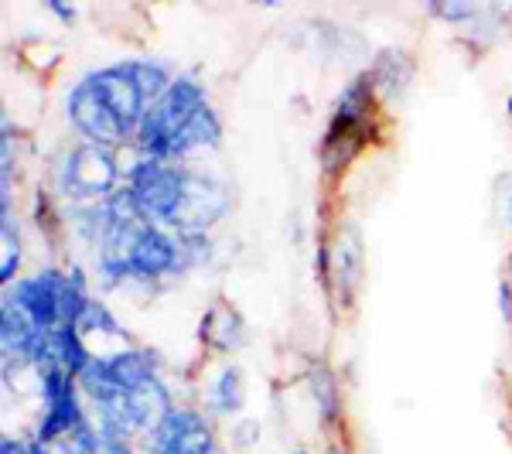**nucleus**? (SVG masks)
Instances as JSON below:
<instances>
[{
    "label": "nucleus",
    "instance_id": "nucleus-1",
    "mask_svg": "<svg viewBox=\"0 0 512 454\" xmlns=\"http://www.w3.org/2000/svg\"><path fill=\"white\" fill-rule=\"evenodd\" d=\"M202 106H205L202 82H195L192 76H178L171 82L168 93L147 110V117L140 120V127H137L134 140H137L140 151H144V158L168 161L175 137L188 127V120H192Z\"/></svg>",
    "mask_w": 512,
    "mask_h": 454
},
{
    "label": "nucleus",
    "instance_id": "nucleus-2",
    "mask_svg": "<svg viewBox=\"0 0 512 454\" xmlns=\"http://www.w3.org/2000/svg\"><path fill=\"white\" fill-rule=\"evenodd\" d=\"M120 164H117V147L106 144H86L72 147L62 154L59 168H55V181H59V192L72 202H89L93 198H110L117 192Z\"/></svg>",
    "mask_w": 512,
    "mask_h": 454
},
{
    "label": "nucleus",
    "instance_id": "nucleus-3",
    "mask_svg": "<svg viewBox=\"0 0 512 454\" xmlns=\"http://www.w3.org/2000/svg\"><path fill=\"white\" fill-rule=\"evenodd\" d=\"M127 185L134 188L147 219H158L164 226H171V219H175L181 209V198H185V168L168 164V161L140 158L134 168H130Z\"/></svg>",
    "mask_w": 512,
    "mask_h": 454
},
{
    "label": "nucleus",
    "instance_id": "nucleus-4",
    "mask_svg": "<svg viewBox=\"0 0 512 454\" xmlns=\"http://www.w3.org/2000/svg\"><path fill=\"white\" fill-rule=\"evenodd\" d=\"M65 113H69L72 127H76L86 140H93V144L117 147L127 137H134L127 127H123V120L113 113V106L106 103L103 93H99L96 82L89 76H82L76 86H72L69 99H65Z\"/></svg>",
    "mask_w": 512,
    "mask_h": 454
},
{
    "label": "nucleus",
    "instance_id": "nucleus-5",
    "mask_svg": "<svg viewBox=\"0 0 512 454\" xmlns=\"http://www.w3.org/2000/svg\"><path fill=\"white\" fill-rule=\"evenodd\" d=\"M62 287L65 274L62 270H41L35 277H24L14 284V291L7 294V301L18 304L24 318L38 328V332H55L62 325Z\"/></svg>",
    "mask_w": 512,
    "mask_h": 454
},
{
    "label": "nucleus",
    "instance_id": "nucleus-6",
    "mask_svg": "<svg viewBox=\"0 0 512 454\" xmlns=\"http://www.w3.org/2000/svg\"><path fill=\"white\" fill-rule=\"evenodd\" d=\"M229 209V192L212 175L185 168V198L171 226L178 233H205L212 222H219Z\"/></svg>",
    "mask_w": 512,
    "mask_h": 454
},
{
    "label": "nucleus",
    "instance_id": "nucleus-7",
    "mask_svg": "<svg viewBox=\"0 0 512 454\" xmlns=\"http://www.w3.org/2000/svg\"><path fill=\"white\" fill-rule=\"evenodd\" d=\"M89 79L96 82V89L103 93V99L113 106V113H117V117L123 120V127H127L130 134L137 137V127H140V120L147 117L151 103H147L144 93H140L134 72H130V62L96 69V72H89Z\"/></svg>",
    "mask_w": 512,
    "mask_h": 454
},
{
    "label": "nucleus",
    "instance_id": "nucleus-8",
    "mask_svg": "<svg viewBox=\"0 0 512 454\" xmlns=\"http://www.w3.org/2000/svg\"><path fill=\"white\" fill-rule=\"evenodd\" d=\"M181 263V246L175 236H168L161 226L147 222L140 229L134 250H130V277H140V280H154V277H164V274H175Z\"/></svg>",
    "mask_w": 512,
    "mask_h": 454
},
{
    "label": "nucleus",
    "instance_id": "nucleus-9",
    "mask_svg": "<svg viewBox=\"0 0 512 454\" xmlns=\"http://www.w3.org/2000/svg\"><path fill=\"white\" fill-rule=\"evenodd\" d=\"M362 270H366V257H362V236L355 226H345L332 246V280L335 294L345 308L355 304V291L362 284Z\"/></svg>",
    "mask_w": 512,
    "mask_h": 454
},
{
    "label": "nucleus",
    "instance_id": "nucleus-10",
    "mask_svg": "<svg viewBox=\"0 0 512 454\" xmlns=\"http://www.w3.org/2000/svg\"><path fill=\"white\" fill-rule=\"evenodd\" d=\"M106 366H110L113 379H117L120 393H134L140 386H147L151 379H158V352L151 349H123L106 356Z\"/></svg>",
    "mask_w": 512,
    "mask_h": 454
},
{
    "label": "nucleus",
    "instance_id": "nucleus-11",
    "mask_svg": "<svg viewBox=\"0 0 512 454\" xmlns=\"http://www.w3.org/2000/svg\"><path fill=\"white\" fill-rule=\"evenodd\" d=\"M76 386H69V390H65L59 400H48L45 403V414H41V424H38V437H35V441H41V444H59L72 431H76L82 420H86V417H82V410H79Z\"/></svg>",
    "mask_w": 512,
    "mask_h": 454
},
{
    "label": "nucleus",
    "instance_id": "nucleus-12",
    "mask_svg": "<svg viewBox=\"0 0 512 454\" xmlns=\"http://www.w3.org/2000/svg\"><path fill=\"white\" fill-rule=\"evenodd\" d=\"M369 76L376 82V96L400 99L410 89V82H414V62H410V55L400 52V48H386V52H379L373 59Z\"/></svg>",
    "mask_w": 512,
    "mask_h": 454
},
{
    "label": "nucleus",
    "instance_id": "nucleus-13",
    "mask_svg": "<svg viewBox=\"0 0 512 454\" xmlns=\"http://www.w3.org/2000/svg\"><path fill=\"white\" fill-rule=\"evenodd\" d=\"M219 144H222V123L216 117V110L205 103L202 110H198L195 117L188 120V127L175 137L168 161L185 158V154H192V151H205V147H219Z\"/></svg>",
    "mask_w": 512,
    "mask_h": 454
},
{
    "label": "nucleus",
    "instance_id": "nucleus-14",
    "mask_svg": "<svg viewBox=\"0 0 512 454\" xmlns=\"http://www.w3.org/2000/svg\"><path fill=\"white\" fill-rule=\"evenodd\" d=\"M38 328L24 318V311L18 304H11L4 297V308H0V338H4V356H21L28 359L31 345L38 342Z\"/></svg>",
    "mask_w": 512,
    "mask_h": 454
},
{
    "label": "nucleus",
    "instance_id": "nucleus-15",
    "mask_svg": "<svg viewBox=\"0 0 512 454\" xmlns=\"http://www.w3.org/2000/svg\"><path fill=\"white\" fill-rule=\"evenodd\" d=\"M198 417V410L188 407H175L168 417H161L151 431L144 434V451L147 454H175L178 441L185 437V431L192 427V420Z\"/></svg>",
    "mask_w": 512,
    "mask_h": 454
},
{
    "label": "nucleus",
    "instance_id": "nucleus-16",
    "mask_svg": "<svg viewBox=\"0 0 512 454\" xmlns=\"http://www.w3.org/2000/svg\"><path fill=\"white\" fill-rule=\"evenodd\" d=\"M52 342H55V356H59L62 369H69L76 379L86 373V366L93 362V356H89V349L82 345V332L76 325H59L52 332Z\"/></svg>",
    "mask_w": 512,
    "mask_h": 454
},
{
    "label": "nucleus",
    "instance_id": "nucleus-17",
    "mask_svg": "<svg viewBox=\"0 0 512 454\" xmlns=\"http://www.w3.org/2000/svg\"><path fill=\"white\" fill-rule=\"evenodd\" d=\"M311 393H315V403H318V414L325 424H335L338 414H342V396H338V383H335V373L318 362L311 369Z\"/></svg>",
    "mask_w": 512,
    "mask_h": 454
},
{
    "label": "nucleus",
    "instance_id": "nucleus-18",
    "mask_svg": "<svg viewBox=\"0 0 512 454\" xmlns=\"http://www.w3.org/2000/svg\"><path fill=\"white\" fill-rule=\"evenodd\" d=\"M216 315L222 325H205L202 321V338L212 345V349L219 352H233L239 342H243V321H239V315L233 308H226V304H216Z\"/></svg>",
    "mask_w": 512,
    "mask_h": 454
},
{
    "label": "nucleus",
    "instance_id": "nucleus-19",
    "mask_svg": "<svg viewBox=\"0 0 512 454\" xmlns=\"http://www.w3.org/2000/svg\"><path fill=\"white\" fill-rule=\"evenodd\" d=\"M212 407H216V414H239L243 410V373H239V366H226L216 379V386H212Z\"/></svg>",
    "mask_w": 512,
    "mask_h": 454
},
{
    "label": "nucleus",
    "instance_id": "nucleus-20",
    "mask_svg": "<svg viewBox=\"0 0 512 454\" xmlns=\"http://www.w3.org/2000/svg\"><path fill=\"white\" fill-rule=\"evenodd\" d=\"M79 332H106V335L127 338V332L120 328V321L110 315V308H106L103 301H89L86 315H82V321H79Z\"/></svg>",
    "mask_w": 512,
    "mask_h": 454
},
{
    "label": "nucleus",
    "instance_id": "nucleus-21",
    "mask_svg": "<svg viewBox=\"0 0 512 454\" xmlns=\"http://www.w3.org/2000/svg\"><path fill=\"white\" fill-rule=\"evenodd\" d=\"M178 246H181V260L185 263H205L212 257V243L205 233H181Z\"/></svg>",
    "mask_w": 512,
    "mask_h": 454
},
{
    "label": "nucleus",
    "instance_id": "nucleus-22",
    "mask_svg": "<svg viewBox=\"0 0 512 454\" xmlns=\"http://www.w3.org/2000/svg\"><path fill=\"white\" fill-rule=\"evenodd\" d=\"M431 14H437V18L451 21V24H461V21H472L482 14V7L475 4H458V0H451V4H431Z\"/></svg>",
    "mask_w": 512,
    "mask_h": 454
},
{
    "label": "nucleus",
    "instance_id": "nucleus-23",
    "mask_svg": "<svg viewBox=\"0 0 512 454\" xmlns=\"http://www.w3.org/2000/svg\"><path fill=\"white\" fill-rule=\"evenodd\" d=\"M96 454H130L127 448V437L113 434V431H103L99 427V444H96Z\"/></svg>",
    "mask_w": 512,
    "mask_h": 454
},
{
    "label": "nucleus",
    "instance_id": "nucleus-24",
    "mask_svg": "<svg viewBox=\"0 0 512 454\" xmlns=\"http://www.w3.org/2000/svg\"><path fill=\"white\" fill-rule=\"evenodd\" d=\"M253 434H260V424H256V420H243V424L236 427V441L243 444V448L253 444Z\"/></svg>",
    "mask_w": 512,
    "mask_h": 454
},
{
    "label": "nucleus",
    "instance_id": "nucleus-25",
    "mask_svg": "<svg viewBox=\"0 0 512 454\" xmlns=\"http://www.w3.org/2000/svg\"><path fill=\"white\" fill-rule=\"evenodd\" d=\"M0 454H28V444H21L18 437L4 434L0 437Z\"/></svg>",
    "mask_w": 512,
    "mask_h": 454
},
{
    "label": "nucleus",
    "instance_id": "nucleus-26",
    "mask_svg": "<svg viewBox=\"0 0 512 454\" xmlns=\"http://www.w3.org/2000/svg\"><path fill=\"white\" fill-rule=\"evenodd\" d=\"M499 297H502V304H499V308H502V318L512 321V287L506 284V280L499 284Z\"/></svg>",
    "mask_w": 512,
    "mask_h": 454
},
{
    "label": "nucleus",
    "instance_id": "nucleus-27",
    "mask_svg": "<svg viewBox=\"0 0 512 454\" xmlns=\"http://www.w3.org/2000/svg\"><path fill=\"white\" fill-rule=\"evenodd\" d=\"M48 11H52V14H59V18L65 21V24H69L72 18H76V7H65V4H55V0H48Z\"/></svg>",
    "mask_w": 512,
    "mask_h": 454
},
{
    "label": "nucleus",
    "instance_id": "nucleus-28",
    "mask_svg": "<svg viewBox=\"0 0 512 454\" xmlns=\"http://www.w3.org/2000/svg\"><path fill=\"white\" fill-rule=\"evenodd\" d=\"M28 454H52V451H48V444H41V441H28Z\"/></svg>",
    "mask_w": 512,
    "mask_h": 454
},
{
    "label": "nucleus",
    "instance_id": "nucleus-29",
    "mask_svg": "<svg viewBox=\"0 0 512 454\" xmlns=\"http://www.w3.org/2000/svg\"><path fill=\"white\" fill-rule=\"evenodd\" d=\"M506 219H509V226H512V192L506 195Z\"/></svg>",
    "mask_w": 512,
    "mask_h": 454
},
{
    "label": "nucleus",
    "instance_id": "nucleus-30",
    "mask_svg": "<svg viewBox=\"0 0 512 454\" xmlns=\"http://www.w3.org/2000/svg\"><path fill=\"white\" fill-rule=\"evenodd\" d=\"M506 110H509V117H512V96H509V103H506Z\"/></svg>",
    "mask_w": 512,
    "mask_h": 454
},
{
    "label": "nucleus",
    "instance_id": "nucleus-31",
    "mask_svg": "<svg viewBox=\"0 0 512 454\" xmlns=\"http://www.w3.org/2000/svg\"><path fill=\"white\" fill-rule=\"evenodd\" d=\"M328 454H345L342 448H332V451H328Z\"/></svg>",
    "mask_w": 512,
    "mask_h": 454
},
{
    "label": "nucleus",
    "instance_id": "nucleus-32",
    "mask_svg": "<svg viewBox=\"0 0 512 454\" xmlns=\"http://www.w3.org/2000/svg\"><path fill=\"white\" fill-rule=\"evenodd\" d=\"M294 454H308V451H294Z\"/></svg>",
    "mask_w": 512,
    "mask_h": 454
}]
</instances>
